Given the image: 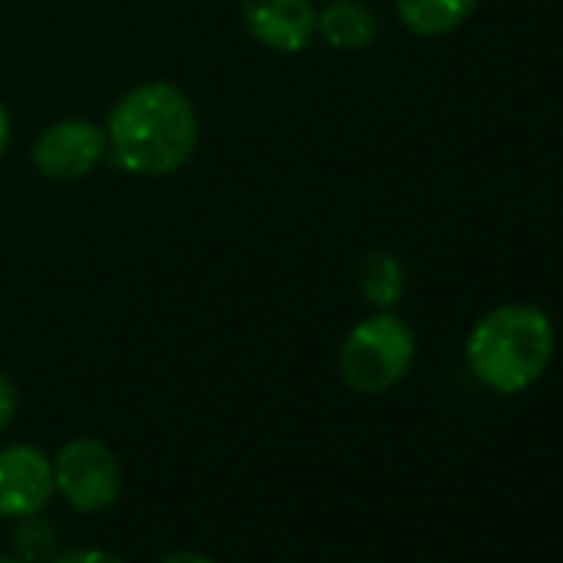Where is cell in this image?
<instances>
[{
  "instance_id": "5b68a950",
  "label": "cell",
  "mask_w": 563,
  "mask_h": 563,
  "mask_svg": "<svg viewBox=\"0 0 563 563\" xmlns=\"http://www.w3.org/2000/svg\"><path fill=\"white\" fill-rule=\"evenodd\" d=\"M31 163L51 183H77L107 163V130L84 117L57 120L37 133Z\"/></svg>"
},
{
  "instance_id": "30bf717a",
  "label": "cell",
  "mask_w": 563,
  "mask_h": 563,
  "mask_svg": "<svg viewBox=\"0 0 563 563\" xmlns=\"http://www.w3.org/2000/svg\"><path fill=\"white\" fill-rule=\"evenodd\" d=\"M358 289L375 312H395L408 292V272L395 252L375 249L358 262Z\"/></svg>"
},
{
  "instance_id": "7a4b0ae2",
  "label": "cell",
  "mask_w": 563,
  "mask_h": 563,
  "mask_svg": "<svg viewBox=\"0 0 563 563\" xmlns=\"http://www.w3.org/2000/svg\"><path fill=\"white\" fill-rule=\"evenodd\" d=\"M553 349L556 332L540 306L504 302L474 322L464 358L484 388L497 395H520L547 375Z\"/></svg>"
},
{
  "instance_id": "6da1fadb",
  "label": "cell",
  "mask_w": 563,
  "mask_h": 563,
  "mask_svg": "<svg viewBox=\"0 0 563 563\" xmlns=\"http://www.w3.org/2000/svg\"><path fill=\"white\" fill-rule=\"evenodd\" d=\"M107 159L143 179L179 173L199 146V113L189 93L169 80L130 87L110 110Z\"/></svg>"
},
{
  "instance_id": "4fadbf2b",
  "label": "cell",
  "mask_w": 563,
  "mask_h": 563,
  "mask_svg": "<svg viewBox=\"0 0 563 563\" xmlns=\"http://www.w3.org/2000/svg\"><path fill=\"white\" fill-rule=\"evenodd\" d=\"M18 405H21V391L14 385V378L0 372V434L11 428V421L18 415Z\"/></svg>"
},
{
  "instance_id": "52a82bcc",
  "label": "cell",
  "mask_w": 563,
  "mask_h": 563,
  "mask_svg": "<svg viewBox=\"0 0 563 563\" xmlns=\"http://www.w3.org/2000/svg\"><path fill=\"white\" fill-rule=\"evenodd\" d=\"M242 27L272 54H302L319 37V8L312 0H242Z\"/></svg>"
},
{
  "instance_id": "2e32d148",
  "label": "cell",
  "mask_w": 563,
  "mask_h": 563,
  "mask_svg": "<svg viewBox=\"0 0 563 563\" xmlns=\"http://www.w3.org/2000/svg\"><path fill=\"white\" fill-rule=\"evenodd\" d=\"M0 563H27V560H21L18 553H0Z\"/></svg>"
},
{
  "instance_id": "8fae6325",
  "label": "cell",
  "mask_w": 563,
  "mask_h": 563,
  "mask_svg": "<svg viewBox=\"0 0 563 563\" xmlns=\"http://www.w3.org/2000/svg\"><path fill=\"white\" fill-rule=\"evenodd\" d=\"M14 553L27 563H47L57 553V530L44 514L14 520Z\"/></svg>"
},
{
  "instance_id": "ba28073f",
  "label": "cell",
  "mask_w": 563,
  "mask_h": 563,
  "mask_svg": "<svg viewBox=\"0 0 563 563\" xmlns=\"http://www.w3.org/2000/svg\"><path fill=\"white\" fill-rule=\"evenodd\" d=\"M382 21L365 0H329L319 11V37L332 51H365L378 41Z\"/></svg>"
},
{
  "instance_id": "9a60e30c",
  "label": "cell",
  "mask_w": 563,
  "mask_h": 563,
  "mask_svg": "<svg viewBox=\"0 0 563 563\" xmlns=\"http://www.w3.org/2000/svg\"><path fill=\"white\" fill-rule=\"evenodd\" d=\"M11 113H8V107H4V100H0V159H4V153H8V146H11Z\"/></svg>"
},
{
  "instance_id": "5bb4252c",
  "label": "cell",
  "mask_w": 563,
  "mask_h": 563,
  "mask_svg": "<svg viewBox=\"0 0 563 563\" xmlns=\"http://www.w3.org/2000/svg\"><path fill=\"white\" fill-rule=\"evenodd\" d=\"M156 563H216V560L206 556V553H199V550H176V553L159 556Z\"/></svg>"
},
{
  "instance_id": "3957f363",
  "label": "cell",
  "mask_w": 563,
  "mask_h": 563,
  "mask_svg": "<svg viewBox=\"0 0 563 563\" xmlns=\"http://www.w3.org/2000/svg\"><path fill=\"white\" fill-rule=\"evenodd\" d=\"M418 355L411 325L395 312H372L339 349V375L355 395H385L398 388Z\"/></svg>"
},
{
  "instance_id": "277c9868",
  "label": "cell",
  "mask_w": 563,
  "mask_h": 563,
  "mask_svg": "<svg viewBox=\"0 0 563 563\" xmlns=\"http://www.w3.org/2000/svg\"><path fill=\"white\" fill-rule=\"evenodd\" d=\"M57 497L77 514H100L120 500L123 467L100 438H70L54 457Z\"/></svg>"
},
{
  "instance_id": "8992f818",
  "label": "cell",
  "mask_w": 563,
  "mask_h": 563,
  "mask_svg": "<svg viewBox=\"0 0 563 563\" xmlns=\"http://www.w3.org/2000/svg\"><path fill=\"white\" fill-rule=\"evenodd\" d=\"M54 497V457L44 448L24 441L0 448V520L44 514Z\"/></svg>"
},
{
  "instance_id": "9c48e42d",
  "label": "cell",
  "mask_w": 563,
  "mask_h": 563,
  "mask_svg": "<svg viewBox=\"0 0 563 563\" xmlns=\"http://www.w3.org/2000/svg\"><path fill=\"white\" fill-rule=\"evenodd\" d=\"M481 0H395L398 21L415 37H448L471 21Z\"/></svg>"
},
{
  "instance_id": "7c38bea8",
  "label": "cell",
  "mask_w": 563,
  "mask_h": 563,
  "mask_svg": "<svg viewBox=\"0 0 563 563\" xmlns=\"http://www.w3.org/2000/svg\"><path fill=\"white\" fill-rule=\"evenodd\" d=\"M47 563H126V560L100 547H70V550H57Z\"/></svg>"
}]
</instances>
